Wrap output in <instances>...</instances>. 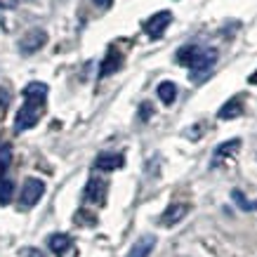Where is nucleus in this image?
I'll use <instances>...</instances> for the list:
<instances>
[{
	"label": "nucleus",
	"instance_id": "nucleus-1",
	"mask_svg": "<svg viewBox=\"0 0 257 257\" xmlns=\"http://www.w3.org/2000/svg\"><path fill=\"white\" fill-rule=\"evenodd\" d=\"M47 101V85L45 83H29L24 87V104L15 118V133H24L36 127L40 116L45 113Z\"/></svg>",
	"mask_w": 257,
	"mask_h": 257
},
{
	"label": "nucleus",
	"instance_id": "nucleus-2",
	"mask_svg": "<svg viewBox=\"0 0 257 257\" xmlns=\"http://www.w3.org/2000/svg\"><path fill=\"white\" fill-rule=\"evenodd\" d=\"M177 62L182 66L191 69V78L194 80H203L210 69L217 62V52L210 47H201V45H184L177 50Z\"/></svg>",
	"mask_w": 257,
	"mask_h": 257
},
{
	"label": "nucleus",
	"instance_id": "nucleus-3",
	"mask_svg": "<svg viewBox=\"0 0 257 257\" xmlns=\"http://www.w3.org/2000/svg\"><path fill=\"white\" fill-rule=\"evenodd\" d=\"M43 194H45V182L38 177H29L22 184V196H19L22 208H33L43 198Z\"/></svg>",
	"mask_w": 257,
	"mask_h": 257
},
{
	"label": "nucleus",
	"instance_id": "nucleus-4",
	"mask_svg": "<svg viewBox=\"0 0 257 257\" xmlns=\"http://www.w3.org/2000/svg\"><path fill=\"white\" fill-rule=\"evenodd\" d=\"M106 191H109V182L101 177H90L85 189H83V201L90 205H104L106 201Z\"/></svg>",
	"mask_w": 257,
	"mask_h": 257
},
{
	"label": "nucleus",
	"instance_id": "nucleus-5",
	"mask_svg": "<svg viewBox=\"0 0 257 257\" xmlns=\"http://www.w3.org/2000/svg\"><path fill=\"white\" fill-rule=\"evenodd\" d=\"M170 22H172V12L170 10H161V12H156V15H151L144 22V33H147L149 38H161L165 33V29L170 26Z\"/></svg>",
	"mask_w": 257,
	"mask_h": 257
},
{
	"label": "nucleus",
	"instance_id": "nucleus-6",
	"mask_svg": "<svg viewBox=\"0 0 257 257\" xmlns=\"http://www.w3.org/2000/svg\"><path fill=\"white\" fill-rule=\"evenodd\" d=\"M45 43H47V33L43 31V29H31V31L19 40V52H22V55H33V52H38Z\"/></svg>",
	"mask_w": 257,
	"mask_h": 257
},
{
	"label": "nucleus",
	"instance_id": "nucleus-7",
	"mask_svg": "<svg viewBox=\"0 0 257 257\" xmlns=\"http://www.w3.org/2000/svg\"><path fill=\"white\" fill-rule=\"evenodd\" d=\"M120 66H123V52H120L116 45H111L109 50H106V57L101 59L99 78H106V76H111V73H116Z\"/></svg>",
	"mask_w": 257,
	"mask_h": 257
},
{
	"label": "nucleus",
	"instance_id": "nucleus-8",
	"mask_svg": "<svg viewBox=\"0 0 257 257\" xmlns=\"http://www.w3.org/2000/svg\"><path fill=\"white\" fill-rule=\"evenodd\" d=\"M156 248V236L144 234L133 243V248L127 250V257H149Z\"/></svg>",
	"mask_w": 257,
	"mask_h": 257
},
{
	"label": "nucleus",
	"instance_id": "nucleus-9",
	"mask_svg": "<svg viewBox=\"0 0 257 257\" xmlns=\"http://www.w3.org/2000/svg\"><path fill=\"white\" fill-rule=\"evenodd\" d=\"M243 111H245V99H243V94H236V97H231V99L219 109L217 116L222 118V120H231V118L243 116Z\"/></svg>",
	"mask_w": 257,
	"mask_h": 257
},
{
	"label": "nucleus",
	"instance_id": "nucleus-10",
	"mask_svg": "<svg viewBox=\"0 0 257 257\" xmlns=\"http://www.w3.org/2000/svg\"><path fill=\"white\" fill-rule=\"evenodd\" d=\"M187 215H189V205H187V203H172L170 208L161 215V224H163V226H172V224H177V222H182Z\"/></svg>",
	"mask_w": 257,
	"mask_h": 257
},
{
	"label": "nucleus",
	"instance_id": "nucleus-11",
	"mask_svg": "<svg viewBox=\"0 0 257 257\" xmlns=\"http://www.w3.org/2000/svg\"><path fill=\"white\" fill-rule=\"evenodd\" d=\"M238 149H241V140H229V142H224V144H219V147L215 149L212 165H222L224 161L234 158L236 154H238Z\"/></svg>",
	"mask_w": 257,
	"mask_h": 257
},
{
	"label": "nucleus",
	"instance_id": "nucleus-12",
	"mask_svg": "<svg viewBox=\"0 0 257 257\" xmlns=\"http://www.w3.org/2000/svg\"><path fill=\"white\" fill-rule=\"evenodd\" d=\"M125 165V156L123 154H99L97 161H94V168L101 172H111V170H118Z\"/></svg>",
	"mask_w": 257,
	"mask_h": 257
},
{
	"label": "nucleus",
	"instance_id": "nucleus-13",
	"mask_svg": "<svg viewBox=\"0 0 257 257\" xmlns=\"http://www.w3.org/2000/svg\"><path fill=\"white\" fill-rule=\"evenodd\" d=\"M47 245H50V250H52L55 255H64V252H69L71 250L73 241H71L69 234H52L50 236V241H47Z\"/></svg>",
	"mask_w": 257,
	"mask_h": 257
},
{
	"label": "nucleus",
	"instance_id": "nucleus-14",
	"mask_svg": "<svg viewBox=\"0 0 257 257\" xmlns=\"http://www.w3.org/2000/svg\"><path fill=\"white\" fill-rule=\"evenodd\" d=\"M156 92H158V99L170 106L172 101H175V97H177V85H175V83H170V80H163V83L158 85Z\"/></svg>",
	"mask_w": 257,
	"mask_h": 257
},
{
	"label": "nucleus",
	"instance_id": "nucleus-15",
	"mask_svg": "<svg viewBox=\"0 0 257 257\" xmlns=\"http://www.w3.org/2000/svg\"><path fill=\"white\" fill-rule=\"evenodd\" d=\"M15 198V182L12 179H0V205H10Z\"/></svg>",
	"mask_w": 257,
	"mask_h": 257
},
{
	"label": "nucleus",
	"instance_id": "nucleus-16",
	"mask_svg": "<svg viewBox=\"0 0 257 257\" xmlns=\"http://www.w3.org/2000/svg\"><path fill=\"white\" fill-rule=\"evenodd\" d=\"M10 163H12V147L3 144L0 147V179H5V172H8Z\"/></svg>",
	"mask_w": 257,
	"mask_h": 257
},
{
	"label": "nucleus",
	"instance_id": "nucleus-17",
	"mask_svg": "<svg viewBox=\"0 0 257 257\" xmlns=\"http://www.w3.org/2000/svg\"><path fill=\"white\" fill-rule=\"evenodd\" d=\"M231 198H234V203L241 208V210H257V203L255 201H248V198L243 196V191H238V189H234V191H231Z\"/></svg>",
	"mask_w": 257,
	"mask_h": 257
},
{
	"label": "nucleus",
	"instance_id": "nucleus-18",
	"mask_svg": "<svg viewBox=\"0 0 257 257\" xmlns=\"http://www.w3.org/2000/svg\"><path fill=\"white\" fill-rule=\"evenodd\" d=\"M17 3H19V0H0V8L3 10H15Z\"/></svg>",
	"mask_w": 257,
	"mask_h": 257
},
{
	"label": "nucleus",
	"instance_id": "nucleus-19",
	"mask_svg": "<svg viewBox=\"0 0 257 257\" xmlns=\"http://www.w3.org/2000/svg\"><path fill=\"white\" fill-rule=\"evenodd\" d=\"M94 5H97V8H101V10H109L111 5H113V0H94Z\"/></svg>",
	"mask_w": 257,
	"mask_h": 257
},
{
	"label": "nucleus",
	"instance_id": "nucleus-20",
	"mask_svg": "<svg viewBox=\"0 0 257 257\" xmlns=\"http://www.w3.org/2000/svg\"><path fill=\"white\" fill-rule=\"evenodd\" d=\"M26 252L31 257H43V252H38V250H31V248H26Z\"/></svg>",
	"mask_w": 257,
	"mask_h": 257
},
{
	"label": "nucleus",
	"instance_id": "nucleus-21",
	"mask_svg": "<svg viewBox=\"0 0 257 257\" xmlns=\"http://www.w3.org/2000/svg\"><path fill=\"white\" fill-rule=\"evenodd\" d=\"M248 83H250V85H257V71H255V73H252V76L248 78Z\"/></svg>",
	"mask_w": 257,
	"mask_h": 257
}]
</instances>
